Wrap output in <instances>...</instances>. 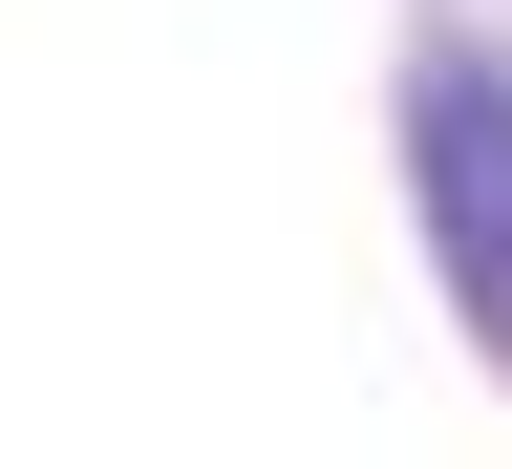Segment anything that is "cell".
Here are the masks:
<instances>
[{"mask_svg": "<svg viewBox=\"0 0 512 469\" xmlns=\"http://www.w3.org/2000/svg\"><path fill=\"white\" fill-rule=\"evenodd\" d=\"M406 171H427V235H448V299L512 342V64H427Z\"/></svg>", "mask_w": 512, "mask_h": 469, "instance_id": "1", "label": "cell"}]
</instances>
